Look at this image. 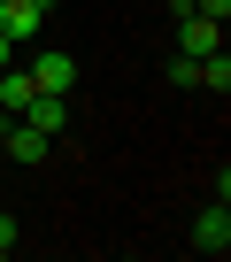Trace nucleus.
Returning a JSON list of instances; mask_svg holds the SVG:
<instances>
[{"label": "nucleus", "mask_w": 231, "mask_h": 262, "mask_svg": "<svg viewBox=\"0 0 231 262\" xmlns=\"http://www.w3.org/2000/svg\"><path fill=\"white\" fill-rule=\"evenodd\" d=\"M16 116H24V123H31V131H47V139H54V131H62V123H70V93H31V100H24V108H16Z\"/></svg>", "instance_id": "obj_1"}, {"label": "nucleus", "mask_w": 231, "mask_h": 262, "mask_svg": "<svg viewBox=\"0 0 231 262\" xmlns=\"http://www.w3.org/2000/svg\"><path fill=\"white\" fill-rule=\"evenodd\" d=\"M39 24H47V0H0V31H8L16 47L39 39Z\"/></svg>", "instance_id": "obj_2"}, {"label": "nucleus", "mask_w": 231, "mask_h": 262, "mask_svg": "<svg viewBox=\"0 0 231 262\" xmlns=\"http://www.w3.org/2000/svg\"><path fill=\"white\" fill-rule=\"evenodd\" d=\"M70 85H77L70 54H31V93H70Z\"/></svg>", "instance_id": "obj_3"}, {"label": "nucleus", "mask_w": 231, "mask_h": 262, "mask_svg": "<svg viewBox=\"0 0 231 262\" xmlns=\"http://www.w3.org/2000/svg\"><path fill=\"white\" fill-rule=\"evenodd\" d=\"M193 247H200V254H223V247H231V208H223V201H208V208H200Z\"/></svg>", "instance_id": "obj_4"}, {"label": "nucleus", "mask_w": 231, "mask_h": 262, "mask_svg": "<svg viewBox=\"0 0 231 262\" xmlns=\"http://www.w3.org/2000/svg\"><path fill=\"white\" fill-rule=\"evenodd\" d=\"M0 155H16L24 170H31V162H47V131H31V123H16V131H0Z\"/></svg>", "instance_id": "obj_5"}, {"label": "nucleus", "mask_w": 231, "mask_h": 262, "mask_svg": "<svg viewBox=\"0 0 231 262\" xmlns=\"http://www.w3.org/2000/svg\"><path fill=\"white\" fill-rule=\"evenodd\" d=\"M177 47H185V54H216V47H223V24H208V16H185Z\"/></svg>", "instance_id": "obj_6"}, {"label": "nucleus", "mask_w": 231, "mask_h": 262, "mask_svg": "<svg viewBox=\"0 0 231 262\" xmlns=\"http://www.w3.org/2000/svg\"><path fill=\"white\" fill-rule=\"evenodd\" d=\"M24 100H31V70L8 62V70H0V108H24Z\"/></svg>", "instance_id": "obj_7"}, {"label": "nucleus", "mask_w": 231, "mask_h": 262, "mask_svg": "<svg viewBox=\"0 0 231 262\" xmlns=\"http://www.w3.org/2000/svg\"><path fill=\"white\" fill-rule=\"evenodd\" d=\"M193 16H208V24H223V16H231V0H193Z\"/></svg>", "instance_id": "obj_8"}, {"label": "nucleus", "mask_w": 231, "mask_h": 262, "mask_svg": "<svg viewBox=\"0 0 231 262\" xmlns=\"http://www.w3.org/2000/svg\"><path fill=\"white\" fill-rule=\"evenodd\" d=\"M16 239H24V231H16V216H0V254H16Z\"/></svg>", "instance_id": "obj_9"}, {"label": "nucleus", "mask_w": 231, "mask_h": 262, "mask_svg": "<svg viewBox=\"0 0 231 262\" xmlns=\"http://www.w3.org/2000/svg\"><path fill=\"white\" fill-rule=\"evenodd\" d=\"M8 54H16V39H8V31H0V70H8Z\"/></svg>", "instance_id": "obj_10"}]
</instances>
